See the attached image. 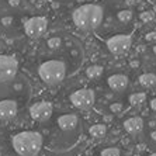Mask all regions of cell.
<instances>
[{
  "mask_svg": "<svg viewBox=\"0 0 156 156\" xmlns=\"http://www.w3.org/2000/svg\"><path fill=\"white\" fill-rule=\"evenodd\" d=\"M73 21L80 30H94L103 21V9L97 4H83L75 10Z\"/></svg>",
  "mask_w": 156,
  "mask_h": 156,
  "instance_id": "6da1fadb",
  "label": "cell"
},
{
  "mask_svg": "<svg viewBox=\"0 0 156 156\" xmlns=\"http://www.w3.org/2000/svg\"><path fill=\"white\" fill-rule=\"evenodd\" d=\"M11 144L20 156H35L42 148V136L34 131H24L14 135Z\"/></svg>",
  "mask_w": 156,
  "mask_h": 156,
  "instance_id": "7a4b0ae2",
  "label": "cell"
},
{
  "mask_svg": "<svg viewBox=\"0 0 156 156\" xmlns=\"http://www.w3.org/2000/svg\"><path fill=\"white\" fill-rule=\"evenodd\" d=\"M66 75V66L62 61H47L40 66V76L47 84L61 83Z\"/></svg>",
  "mask_w": 156,
  "mask_h": 156,
  "instance_id": "3957f363",
  "label": "cell"
},
{
  "mask_svg": "<svg viewBox=\"0 0 156 156\" xmlns=\"http://www.w3.org/2000/svg\"><path fill=\"white\" fill-rule=\"evenodd\" d=\"M18 69V63L14 56L0 55V83L11 80L16 76Z\"/></svg>",
  "mask_w": 156,
  "mask_h": 156,
  "instance_id": "277c9868",
  "label": "cell"
},
{
  "mask_svg": "<svg viewBox=\"0 0 156 156\" xmlns=\"http://www.w3.org/2000/svg\"><path fill=\"white\" fill-rule=\"evenodd\" d=\"M70 101L73 103L75 107L80 110H89L94 104V93L89 89H82L76 90L70 94Z\"/></svg>",
  "mask_w": 156,
  "mask_h": 156,
  "instance_id": "5b68a950",
  "label": "cell"
},
{
  "mask_svg": "<svg viewBox=\"0 0 156 156\" xmlns=\"http://www.w3.org/2000/svg\"><path fill=\"white\" fill-rule=\"evenodd\" d=\"M131 42H132L131 35L120 34V35H114L113 38H110L107 41V47H108L110 52H113L115 55H121L129 49Z\"/></svg>",
  "mask_w": 156,
  "mask_h": 156,
  "instance_id": "8992f818",
  "label": "cell"
},
{
  "mask_svg": "<svg viewBox=\"0 0 156 156\" xmlns=\"http://www.w3.org/2000/svg\"><path fill=\"white\" fill-rule=\"evenodd\" d=\"M47 26H48L47 18L33 17L26 23L24 30H26L27 35H30L31 38H38V37H41L45 31H47Z\"/></svg>",
  "mask_w": 156,
  "mask_h": 156,
  "instance_id": "52a82bcc",
  "label": "cell"
},
{
  "mask_svg": "<svg viewBox=\"0 0 156 156\" xmlns=\"http://www.w3.org/2000/svg\"><path fill=\"white\" fill-rule=\"evenodd\" d=\"M30 114L37 121H47L52 115V104L48 101H40L31 105Z\"/></svg>",
  "mask_w": 156,
  "mask_h": 156,
  "instance_id": "ba28073f",
  "label": "cell"
},
{
  "mask_svg": "<svg viewBox=\"0 0 156 156\" xmlns=\"http://www.w3.org/2000/svg\"><path fill=\"white\" fill-rule=\"evenodd\" d=\"M17 114V103L13 100L0 101V120H10Z\"/></svg>",
  "mask_w": 156,
  "mask_h": 156,
  "instance_id": "9c48e42d",
  "label": "cell"
},
{
  "mask_svg": "<svg viewBox=\"0 0 156 156\" xmlns=\"http://www.w3.org/2000/svg\"><path fill=\"white\" fill-rule=\"evenodd\" d=\"M77 124H79V118H77L75 114H65V115H61L58 118V125L62 131H73L77 128Z\"/></svg>",
  "mask_w": 156,
  "mask_h": 156,
  "instance_id": "30bf717a",
  "label": "cell"
},
{
  "mask_svg": "<svg viewBox=\"0 0 156 156\" xmlns=\"http://www.w3.org/2000/svg\"><path fill=\"white\" fill-rule=\"evenodd\" d=\"M124 128H125L127 132L135 135L142 131V128H144V121H142L141 117H131V118H128V120L124 122Z\"/></svg>",
  "mask_w": 156,
  "mask_h": 156,
  "instance_id": "8fae6325",
  "label": "cell"
},
{
  "mask_svg": "<svg viewBox=\"0 0 156 156\" xmlns=\"http://www.w3.org/2000/svg\"><path fill=\"white\" fill-rule=\"evenodd\" d=\"M108 86L114 91H122L128 86V77L124 75H114V76L108 77Z\"/></svg>",
  "mask_w": 156,
  "mask_h": 156,
  "instance_id": "7c38bea8",
  "label": "cell"
},
{
  "mask_svg": "<svg viewBox=\"0 0 156 156\" xmlns=\"http://www.w3.org/2000/svg\"><path fill=\"white\" fill-rule=\"evenodd\" d=\"M89 132H90V135L93 136V138H96V139L104 138L105 134H107V127H105L104 124H96V125L90 127Z\"/></svg>",
  "mask_w": 156,
  "mask_h": 156,
  "instance_id": "4fadbf2b",
  "label": "cell"
},
{
  "mask_svg": "<svg viewBox=\"0 0 156 156\" xmlns=\"http://www.w3.org/2000/svg\"><path fill=\"white\" fill-rule=\"evenodd\" d=\"M139 83L144 87H152L156 84V75L155 73H144L139 76Z\"/></svg>",
  "mask_w": 156,
  "mask_h": 156,
  "instance_id": "5bb4252c",
  "label": "cell"
},
{
  "mask_svg": "<svg viewBox=\"0 0 156 156\" xmlns=\"http://www.w3.org/2000/svg\"><path fill=\"white\" fill-rule=\"evenodd\" d=\"M86 75H87V77H90V79H98V77L103 75V68L98 65L90 66V68L86 70Z\"/></svg>",
  "mask_w": 156,
  "mask_h": 156,
  "instance_id": "9a60e30c",
  "label": "cell"
},
{
  "mask_svg": "<svg viewBox=\"0 0 156 156\" xmlns=\"http://www.w3.org/2000/svg\"><path fill=\"white\" fill-rule=\"evenodd\" d=\"M145 100H146L145 93H135V94L129 96V103L132 105H139L142 103H145Z\"/></svg>",
  "mask_w": 156,
  "mask_h": 156,
  "instance_id": "2e32d148",
  "label": "cell"
},
{
  "mask_svg": "<svg viewBox=\"0 0 156 156\" xmlns=\"http://www.w3.org/2000/svg\"><path fill=\"white\" fill-rule=\"evenodd\" d=\"M131 18H132V13L129 10H121L118 13V20L122 23H128L131 21Z\"/></svg>",
  "mask_w": 156,
  "mask_h": 156,
  "instance_id": "e0dca14e",
  "label": "cell"
},
{
  "mask_svg": "<svg viewBox=\"0 0 156 156\" xmlns=\"http://www.w3.org/2000/svg\"><path fill=\"white\" fill-rule=\"evenodd\" d=\"M101 156H121V152L118 148H105L101 152Z\"/></svg>",
  "mask_w": 156,
  "mask_h": 156,
  "instance_id": "ac0fdd59",
  "label": "cell"
},
{
  "mask_svg": "<svg viewBox=\"0 0 156 156\" xmlns=\"http://www.w3.org/2000/svg\"><path fill=\"white\" fill-rule=\"evenodd\" d=\"M141 20L144 23H148V21H152L153 18H155V14H153V11H144V13H141Z\"/></svg>",
  "mask_w": 156,
  "mask_h": 156,
  "instance_id": "d6986e66",
  "label": "cell"
},
{
  "mask_svg": "<svg viewBox=\"0 0 156 156\" xmlns=\"http://www.w3.org/2000/svg\"><path fill=\"white\" fill-rule=\"evenodd\" d=\"M59 45H61V38H58V37H54V38L48 40V47L51 49H56Z\"/></svg>",
  "mask_w": 156,
  "mask_h": 156,
  "instance_id": "ffe728a7",
  "label": "cell"
},
{
  "mask_svg": "<svg viewBox=\"0 0 156 156\" xmlns=\"http://www.w3.org/2000/svg\"><path fill=\"white\" fill-rule=\"evenodd\" d=\"M110 110H111L114 114H115V113H120L121 110H122V104H121V103H114V104L110 105Z\"/></svg>",
  "mask_w": 156,
  "mask_h": 156,
  "instance_id": "44dd1931",
  "label": "cell"
},
{
  "mask_svg": "<svg viewBox=\"0 0 156 156\" xmlns=\"http://www.w3.org/2000/svg\"><path fill=\"white\" fill-rule=\"evenodd\" d=\"M146 40H148V41H153V40H156V33H149L148 35H146Z\"/></svg>",
  "mask_w": 156,
  "mask_h": 156,
  "instance_id": "7402d4cb",
  "label": "cell"
},
{
  "mask_svg": "<svg viewBox=\"0 0 156 156\" xmlns=\"http://www.w3.org/2000/svg\"><path fill=\"white\" fill-rule=\"evenodd\" d=\"M151 107H152V110L156 111V98H153L152 101H151Z\"/></svg>",
  "mask_w": 156,
  "mask_h": 156,
  "instance_id": "603a6c76",
  "label": "cell"
},
{
  "mask_svg": "<svg viewBox=\"0 0 156 156\" xmlns=\"http://www.w3.org/2000/svg\"><path fill=\"white\" fill-rule=\"evenodd\" d=\"M151 139H152L153 142H156V131H153L152 134H151Z\"/></svg>",
  "mask_w": 156,
  "mask_h": 156,
  "instance_id": "cb8c5ba5",
  "label": "cell"
},
{
  "mask_svg": "<svg viewBox=\"0 0 156 156\" xmlns=\"http://www.w3.org/2000/svg\"><path fill=\"white\" fill-rule=\"evenodd\" d=\"M153 52H155V54H156V45H155V47H153Z\"/></svg>",
  "mask_w": 156,
  "mask_h": 156,
  "instance_id": "d4e9b609",
  "label": "cell"
},
{
  "mask_svg": "<svg viewBox=\"0 0 156 156\" xmlns=\"http://www.w3.org/2000/svg\"><path fill=\"white\" fill-rule=\"evenodd\" d=\"M151 156H156V152H155V153H152V155H151Z\"/></svg>",
  "mask_w": 156,
  "mask_h": 156,
  "instance_id": "484cf974",
  "label": "cell"
}]
</instances>
